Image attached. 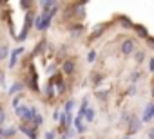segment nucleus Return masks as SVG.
<instances>
[{"instance_id": "a878e982", "label": "nucleus", "mask_w": 154, "mask_h": 139, "mask_svg": "<svg viewBox=\"0 0 154 139\" xmlns=\"http://www.w3.org/2000/svg\"><path fill=\"white\" fill-rule=\"evenodd\" d=\"M154 71V58H149V72Z\"/></svg>"}, {"instance_id": "f8f14e48", "label": "nucleus", "mask_w": 154, "mask_h": 139, "mask_svg": "<svg viewBox=\"0 0 154 139\" xmlns=\"http://www.w3.org/2000/svg\"><path fill=\"white\" fill-rule=\"evenodd\" d=\"M24 52V47H18V49H15L9 56H11V61H9V67H15L17 65V60H18V56Z\"/></svg>"}, {"instance_id": "6e6552de", "label": "nucleus", "mask_w": 154, "mask_h": 139, "mask_svg": "<svg viewBox=\"0 0 154 139\" xmlns=\"http://www.w3.org/2000/svg\"><path fill=\"white\" fill-rule=\"evenodd\" d=\"M74 71H76V63H74V60H65L63 65H62V72L67 74V76H71Z\"/></svg>"}, {"instance_id": "7c9ffc66", "label": "nucleus", "mask_w": 154, "mask_h": 139, "mask_svg": "<svg viewBox=\"0 0 154 139\" xmlns=\"http://www.w3.org/2000/svg\"><path fill=\"white\" fill-rule=\"evenodd\" d=\"M0 139H2V137H0Z\"/></svg>"}, {"instance_id": "ddd939ff", "label": "nucleus", "mask_w": 154, "mask_h": 139, "mask_svg": "<svg viewBox=\"0 0 154 139\" xmlns=\"http://www.w3.org/2000/svg\"><path fill=\"white\" fill-rule=\"evenodd\" d=\"M24 87H26V85H24L22 81H15V83H13V85L9 87V90H8V92H9V96H15L17 92H20V90H24Z\"/></svg>"}, {"instance_id": "393cba45", "label": "nucleus", "mask_w": 154, "mask_h": 139, "mask_svg": "<svg viewBox=\"0 0 154 139\" xmlns=\"http://www.w3.org/2000/svg\"><path fill=\"white\" fill-rule=\"evenodd\" d=\"M6 123V112H4V108L0 107V125H4Z\"/></svg>"}, {"instance_id": "f3484780", "label": "nucleus", "mask_w": 154, "mask_h": 139, "mask_svg": "<svg viewBox=\"0 0 154 139\" xmlns=\"http://www.w3.org/2000/svg\"><path fill=\"white\" fill-rule=\"evenodd\" d=\"M17 134V128L15 126H9V128H2V137H13Z\"/></svg>"}, {"instance_id": "f03ea898", "label": "nucleus", "mask_w": 154, "mask_h": 139, "mask_svg": "<svg viewBox=\"0 0 154 139\" xmlns=\"http://www.w3.org/2000/svg\"><path fill=\"white\" fill-rule=\"evenodd\" d=\"M31 24H33V11H27V13H26V24H24V27H22V33L17 36V42L26 40V36H27V33H29Z\"/></svg>"}, {"instance_id": "6ab92c4d", "label": "nucleus", "mask_w": 154, "mask_h": 139, "mask_svg": "<svg viewBox=\"0 0 154 139\" xmlns=\"http://www.w3.org/2000/svg\"><path fill=\"white\" fill-rule=\"evenodd\" d=\"M94 114H96V112H94L93 108H89V107H87V110L84 112V117H85L87 121H94Z\"/></svg>"}, {"instance_id": "bb28decb", "label": "nucleus", "mask_w": 154, "mask_h": 139, "mask_svg": "<svg viewBox=\"0 0 154 139\" xmlns=\"http://www.w3.org/2000/svg\"><path fill=\"white\" fill-rule=\"evenodd\" d=\"M45 139H56V134L54 132H47L45 134Z\"/></svg>"}, {"instance_id": "5701e85b", "label": "nucleus", "mask_w": 154, "mask_h": 139, "mask_svg": "<svg viewBox=\"0 0 154 139\" xmlns=\"http://www.w3.org/2000/svg\"><path fill=\"white\" fill-rule=\"evenodd\" d=\"M96 56H98V54H96V51H91V52H89V56H87V61H89V63H94V61H96Z\"/></svg>"}, {"instance_id": "0eeeda50", "label": "nucleus", "mask_w": 154, "mask_h": 139, "mask_svg": "<svg viewBox=\"0 0 154 139\" xmlns=\"http://www.w3.org/2000/svg\"><path fill=\"white\" fill-rule=\"evenodd\" d=\"M152 117H154V103H149L147 107H145V112H143V116H141V123H150L152 121Z\"/></svg>"}, {"instance_id": "c85d7f7f", "label": "nucleus", "mask_w": 154, "mask_h": 139, "mask_svg": "<svg viewBox=\"0 0 154 139\" xmlns=\"http://www.w3.org/2000/svg\"><path fill=\"white\" fill-rule=\"evenodd\" d=\"M123 139H131V137H123Z\"/></svg>"}, {"instance_id": "2eb2a0df", "label": "nucleus", "mask_w": 154, "mask_h": 139, "mask_svg": "<svg viewBox=\"0 0 154 139\" xmlns=\"http://www.w3.org/2000/svg\"><path fill=\"white\" fill-rule=\"evenodd\" d=\"M74 128H76V132H85V125H84V121H82V117H76L74 119Z\"/></svg>"}, {"instance_id": "aec40b11", "label": "nucleus", "mask_w": 154, "mask_h": 139, "mask_svg": "<svg viewBox=\"0 0 154 139\" xmlns=\"http://www.w3.org/2000/svg\"><path fill=\"white\" fill-rule=\"evenodd\" d=\"M72 107H74V101H72V99H67V101H65V105H63V110H65V114H71Z\"/></svg>"}, {"instance_id": "39448f33", "label": "nucleus", "mask_w": 154, "mask_h": 139, "mask_svg": "<svg viewBox=\"0 0 154 139\" xmlns=\"http://www.w3.org/2000/svg\"><path fill=\"white\" fill-rule=\"evenodd\" d=\"M85 2H76L72 7H71V11H72V15L76 16V18H78V20H82L84 16H85Z\"/></svg>"}, {"instance_id": "1a4fd4ad", "label": "nucleus", "mask_w": 154, "mask_h": 139, "mask_svg": "<svg viewBox=\"0 0 154 139\" xmlns=\"http://www.w3.org/2000/svg\"><path fill=\"white\" fill-rule=\"evenodd\" d=\"M116 20H118V24H120L123 29H132V27H134V24L131 22V18H129V16H123V15H120Z\"/></svg>"}, {"instance_id": "20e7f679", "label": "nucleus", "mask_w": 154, "mask_h": 139, "mask_svg": "<svg viewBox=\"0 0 154 139\" xmlns=\"http://www.w3.org/2000/svg\"><path fill=\"white\" fill-rule=\"evenodd\" d=\"M140 126H141V121H140V117H136V116H131V117L127 119V134H129V135L136 134V132L140 130ZM129 135H127V137H129Z\"/></svg>"}, {"instance_id": "4be33fe9", "label": "nucleus", "mask_w": 154, "mask_h": 139, "mask_svg": "<svg viewBox=\"0 0 154 139\" xmlns=\"http://www.w3.org/2000/svg\"><path fill=\"white\" fill-rule=\"evenodd\" d=\"M20 7H22V9H27V11H29V9L33 7V2H29V0H24V2H20Z\"/></svg>"}, {"instance_id": "dca6fc26", "label": "nucleus", "mask_w": 154, "mask_h": 139, "mask_svg": "<svg viewBox=\"0 0 154 139\" xmlns=\"http://www.w3.org/2000/svg\"><path fill=\"white\" fill-rule=\"evenodd\" d=\"M145 58H147L145 51H134V60H136V63H143Z\"/></svg>"}, {"instance_id": "412c9836", "label": "nucleus", "mask_w": 154, "mask_h": 139, "mask_svg": "<svg viewBox=\"0 0 154 139\" xmlns=\"http://www.w3.org/2000/svg\"><path fill=\"white\" fill-rule=\"evenodd\" d=\"M53 98H54V87L49 81V85H47V99H53Z\"/></svg>"}, {"instance_id": "b1692460", "label": "nucleus", "mask_w": 154, "mask_h": 139, "mask_svg": "<svg viewBox=\"0 0 154 139\" xmlns=\"http://www.w3.org/2000/svg\"><path fill=\"white\" fill-rule=\"evenodd\" d=\"M20 105H22V96H15V98H13V107L18 108Z\"/></svg>"}, {"instance_id": "9b49d317", "label": "nucleus", "mask_w": 154, "mask_h": 139, "mask_svg": "<svg viewBox=\"0 0 154 139\" xmlns=\"http://www.w3.org/2000/svg\"><path fill=\"white\" fill-rule=\"evenodd\" d=\"M69 33H71L74 38H78V36L84 34V25H82V24H74V25L69 27Z\"/></svg>"}, {"instance_id": "a211bd4d", "label": "nucleus", "mask_w": 154, "mask_h": 139, "mask_svg": "<svg viewBox=\"0 0 154 139\" xmlns=\"http://www.w3.org/2000/svg\"><path fill=\"white\" fill-rule=\"evenodd\" d=\"M8 56H9V47L8 45H0V61L6 60Z\"/></svg>"}, {"instance_id": "423d86ee", "label": "nucleus", "mask_w": 154, "mask_h": 139, "mask_svg": "<svg viewBox=\"0 0 154 139\" xmlns=\"http://www.w3.org/2000/svg\"><path fill=\"white\" fill-rule=\"evenodd\" d=\"M18 128H20V132H22V134H26V135H27L29 139H36V128H35L33 125L22 123V125H20Z\"/></svg>"}, {"instance_id": "f257e3e1", "label": "nucleus", "mask_w": 154, "mask_h": 139, "mask_svg": "<svg viewBox=\"0 0 154 139\" xmlns=\"http://www.w3.org/2000/svg\"><path fill=\"white\" fill-rule=\"evenodd\" d=\"M15 112H17V116L18 117H22L24 119V123H31V119H33V114L36 112V108L35 107H26V105H20L18 108H15Z\"/></svg>"}, {"instance_id": "9d476101", "label": "nucleus", "mask_w": 154, "mask_h": 139, "mask_svg": "<svg viewBox=\"0 0 154 139\" xmlns=\"http://www.w3.org/2000/svg\"><path fill=\"white\" fill-rule=\"evenodd\" d=\"M105 31V24H98V25H94V29L91 31V36H89V42H93L94 38H98L102 33Z\"/></svg>"}, {"instance_id": "c756f323", "label": "nucleus", "mask_w": 154, "mask_h": 139, "mask_svg": "<svg viewBox=\"0 0 154 139\" xmlns=\"http://www.w3.org/2000/svg\"><path fill=\"white\" fill-rule=\"evenodd\" d=\"M60 139H65V137H60Z\"/></svg>"}, {"instance_id": "4468645a", "label": "nucleus", "mask_w": 154, "mask_h": 139, "mask_svg": "<svg viewBox=\"0 0 154 139\" xmlns=\"http://www.w3.org/2000/svg\"><path fill=\"white\" fill-rule=\"evenodd\" d=\"M134 29H136V33H138V36L140 38H149V31H147V27H143V25H134Z\"/></svg>"}, {"instance_id": "cd10ccee", "label": "nucleus", "mask_w": 154, "mask_h": 139, "mask_svg": "<svg viewBox=\"0 0 154 139\" xmlns=\"http://www.w3.org/2000/svg\"><path fill=\"white\" fill-rule=\"evenodd\" d=\"M141 78V72H134L132 74V81H136V80H140Z\"/></svg>"}, {"instance_id": "7ed1b4c3", "label": "nucleus", "mask_w": 154, "mask_h": 139, "mask_svg": "<svg viewBox=\"0 0 154 139\" xmlns=\"http://www.w3.org/2000/svg\"><path fill=\"white\" fill-rule=\"evenodd\" d=\"M120 51H122V54H123V56H129V54H132V52L136 51V40H132V38H127V40H123V42H122V47H120Z\"/></svg>"}]
</instances>
